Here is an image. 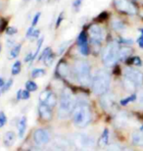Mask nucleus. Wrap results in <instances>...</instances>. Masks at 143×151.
Instances as JSON below:
<instances>
[{"label": "nucleus", "mask_w": 143, "mask_h": 151, "mask_svg": "<svg viewBox=\"0 0 143 151\" xmlns=\"http://www.w3.org/2000/svg\"><path fill=\"white\" fill-rule=\"evenodd\" d=\"M77 106V102L72 94L71 90L69 88H65L61 92L60 102H59V109H58V117L60 119H67L70 117L75 108Z\"/></svg>", "instance_id": "nucleus-1"}, {"label": "nucleus", "mask_w": 143, "mask_h": 151, "mask_svg": "<svg viewBox=\"0 0 143 151\" xmlns=\"http://www.w3.org/2000/svg\"><path fill=\"white\" fill-rule=\"evenodd\" d=\"M110 83L111 78L108 72L105 70H99L96 72L92 80H91V86H92V89L95 94L103 95L104 93L108 92Z\"/></svg>", "instance_id": "nucleus-2"}, {"label": "nucleus", "mask_w": 143, "mask_h": 151, "mask_svg": "<svg viewBox=\"0 0 143 151\" xmlns=\"http://www.w3.org/2000/svg\"><path fill=\"white\" fill-rule=\"evenodd\" d=\"M91 111L88 107V105L86 104V102H80L75 106L74 112H73V119H74L75 125L78 128L83 129L89 125L91 122Z\"/></svg>", "instance_id": "nucleus-3"}, {"label": "nucleus", "mask_w": 143, "mask_h": 151, "mask_svg": "<svg viewBox=\"0 0 143 151\" xmlns=\"http://www.w3.org/2000/svg\"><path fill=\"white\" fill-rule=\"evenodd\" d=\"M74 75L77 81L83 86L91 83V70L90 65L86 60H78L74 64Z\"/></svg>", "instance_id": "nucleus-4"}, {"label": "nucleus", "mask_w": 143, "mask_h": 151, "mask_svg": "<svg viewBox=\"0 0 143 151\" xmlns=\"http://www.w3.org/2000/svg\"><path fill=\"white\" fill-rule=\"evenodd\" d=\"M72 142L78 149L81 151H92L94 148V138L83 132H78L72 137Z\"/></svg>", "instance_id": "nucleus-5"}, {"label": "nucleus", "mask_w": 143, "mask_h": 151, "mask_svg": "<svg viewBox=\"0 0 143 151\" xmlns=\"http://www.w3.org/2000/svg\"><path fill=\"white\" fill-rule=\"evenodd\" d=\"M119 50L120 47L117 41H112L106 46L102 54L103 63L106 67H112L116 64L119 60Z\"/></svg>", "instance_id": "nucleus-6"}, {"label": "nucleus", "mask_w": 143, "mask_h": 151, "mask_svg": "<svg viewBox=\"0 0 143 151\" xmlns=\"http://www.w3.org/2000/svg\"><path fill=\"white\" fill-rule=\"evenodd\" d=\"M88 34L93 43L100 44L105 39V31L101 26L92 25L88 29Z\"/></svg>", "instance_id": "nucleus-7"}, {"label": "nucleus", "mask_w": 143, "mask_h": 151, "mask_svg": "<svg viewBox=\"0 0 143 151\" xmlns=\"http://www.w3.org/2000/svg\"><path fill=\"white\" fill-rule=\"evenodd\" d=\"M124 77L134 83L137 87L141 86L143 83V74L137 69L126 68L124 71Z\"/></svg>", "instance_id": "nucleus-8"}, {"label": "nucleus", "mask_w": 143, "mask_h": 151, "mask_svg": "<svg viewBox=\"0 0 143 151\" xmlns=\"http://www.w3.org/2000/svg\"><path fill=\"white\" fill-rule=\"evenodd\" d=\"M115 6L119 11L124 12L126 14H135L136 13V8L135 6L132 4V2H129V0H115Z\"/></svg>", "instance_id": "nucleus-9"}, {"label": "nucleus", "mask_w": 143, "mask_h": 151, "mask_svg": "<svg viewBox=\"0 0 143 151\" xmlns=\"http://www.w3.org/2000/svg\"><path fill=\"white\" fill-rule=\"evenodd\" d=\"M33 139L38 145H44L50 141V134L44 129H37L33 132Z\"/></svg>", "instance_id": "nucleus-10"}, {"label": "nucleus", "mask_w": 143, "mask_h": 151, "mask_svg": "<svg viewBox=\"0 0 143 151\" xmlns=\"http://www.w3.org/2000/svg\"><path fill=\"white\" fill-rule=\"evenodd\" d=\"M100 103L106 111H111L115 106V97L110 92H106L102 95L100 99Z\"/></svg>", "instance_id": "nucleus-11"}, {"label": "nucleus", "mask_w": 143, "mask_h": 151, "mask_svg": "<svg viewBox=\"0 0 143 151\" xmlns=\"http://www.w3.org/2000/svg\"><path fill=\"white\" fill-rule=\"evenodd\" d=\"M54 58H55V55L53 54L52 50H51L50 47L45 48L43 53L41 54L40 57L38 58V60H43L44 64L46 66H51L54 61Z\"/></svg>", "instance_id": "nucleus-12"}, {"label": "nucleus", "mask_w": 143, "mask_h": 151, "mask_svg": "<svg viewBox=\"0 0 143 151\" xmlns=\"http://www.w3.org/2000/svg\"><path fill=\"white\" fill-rule=\"evenodd\" d=\"M38 113L44 121H50L52 119V111H51V108H49L47 105H45L43 103H41L38 106Z\"/></svg>", "instance_id": "nucleus-13"}, {"label": "nucleus", "mask_w": 143, "mask_h": 151, "mask_svg": "<svg viewBox=\"0 0 143 151\" xmlns=\"http://www.w3.org/2000/svg\"><path fill=\"white\" fill-rule=\"evenodd\" d=\"M127 121H129V116H127L126 112H124V111L119 112L115 118L116 125H117L119 128H123V127L126 126Z\"/></svg>", "instance_id": "nucleus-14"}, {"label": "nucleus", "mask_w": 143, "mask_h": 151, "mask_svg": "<svg viewBox=\"0 0 143 151\" xmlns=\"http://www.w3.org/2000/svg\"><path fill=\"white\" fill-rule=\"evenodd\" d=\"M132 139L134 145L143 146V132L140 131L134 132L132 135Z\"/></svg>", "instance_id": "nucleus-15"}, {"label": "nucleus", "mask_w": 143, "mask_h": 151, "mask_svg": "<svg viewBox=\"0 0 143 151\" xmlns=\"http://www.w3.org/2000/svg\"><path fill=\"white\" fill-rule=\"evenodd\" d=\"M132 49L129 46L121 47L120 50H119V60L124 61V60L132 54Z\"/></svg>", "instance_id": "nucleus-16"}, {"label": "nucleus", "mask_w": 143, "mask_h": 151, "mask_svg": "<svg viewBox=\"0 0 143 151\" xmlns=\"http://www.w3.org/2000/svg\"><path fill=\"white\" fill-rule=\"evenodd\" d=\"M16 140V134L14 132H7L4 135V143L6 146L10 147L14 144Z\"/></svg>", "instance_id": "nucleus-17"}, {"label": "nucleus", "mask_w": 143, "mask_h": 151, "mask_svg": "<svg viewBox=\"0 0 143 151\" xmlns=\"http://www.w3.org/2000/svg\"><path fill=\"white\" fill-rule=\"evenodd\" d=\"M26 129H27V118L23 117V118H21L20 122L18 124V129H19L20 138H23L24 134H25V132H26Z\"/></svg>", "instance_id": "nucleus-18"}, {"label": "nucleus", "mask_w": 143, "mask_h": 151, "mask_svg": "<svg viewBox=\"0 0 143 151\" xmlns=\"http://www.w3.org/2000/svg\"><path fill=\"white\" fill-rule=\"evenodd\" d=\"M108 141H109V131L107 129H105L103 134H101V137L99 138L98 144L100 147H105V146H107Z\"/></svg>", "instance_id": "nucleus-19"}, {"label": "nucleus", "mask_w": 143, "mask_h": 151, "mask_svg": "<svg viewBox=\"0 0 143 151\" xmlns=\"http://www.w3.org/2000/svg\"><path fill=\"white\" fill-rule=\"evenodd\" d=\"M57 71H58V73H59V75L62 76V77H68L70 69L65 62H61L59 64V66H58Z\"/></svg>", "instance_id": "nucleus-20"}, {"label": "nucleus", "mask_w": 143, "mask_h": 151, "mask_svg": "<svg viewBox=\"0 0 143 151\" xmlns=\"http://www.w3.org/2000/svg\"><path fill=\"white\" fill-rule=\"evenodd\" d=\"M112 27H113V29L117 32H123L126 29V26H124V24L119 19L113 20V22H112Z\"/></svg>", "instance_id": "nucleus-21"}, {"label": "nucleus", "mask_w": 143, "mask_h": 151, "mask_svg": "<svg viewBox=\"0 0 143 151\" xmlns=\"http://www.w3.org/2000/svg\"><path fill=\"white\" fill-rule=\"evenodd\" d=\"M57 103V99H56V96L53 94L52 92H50V94L48 95V97L46 98V100L44 101V103L45 105H47L49 108H53L54 106L56 105Z\"/></svg>", "instance_id": "nucleus-22"}, {"label": "nucleus", "mask_w": 143, "mask_h": 151, "mask_svg": "<svg viewBox=\"0 0 143 151\" xmlns=\"http://www.w3.org/2000/svg\"><path fill=\"white\" fill-rule=\"evenodd\" d=\"M124 86L127 91H134L136 89V87H137L135 86L134 83H132L130 80H129V78H126L124 77Z\"/></svg>", "instance_id": "nucleus-23"}, {"label": "nucleus", "mask_w": 143, "mask_h": 151, "mask_svg": "<svg viewBox=\"0 0 143 151\" xmlns=\"http://www.w3.org/2000/svg\"><path fill=\"white\" fill-rule=\"evenodd\" d=\"M21 48H22V44H17L12 48L11 52H10V57L11 58H16L21 52Z\"/></svg>", "instance_id": "nucleus-24"}, {"label": "nucleus", "mask_w": 143, "mask_h": 151, "mask_svg": "<svg viewBox=\"0 0 143 151\" xmlns=\"http://www.w3.org/2000/svg\"><path fill=\"white\" fill-rule=\"evenodd\" d=\"M78 46H81V45H84V44H87V37H86V32H81L78 37Z\"/></svg>", "instance_id": "nucleus-25"}, {"label": "nucleus", "mask_w": 143, "mask_h": 151, "mask_svg": "<svg viewBox=\"0 0 143 151\" xmlns=\"http://www.w3.org/2000/svg\"><path fill=\"white\" fill-rule=\"evenodd\" d=\"M45 70L44 69H41V68H38V69H34L32 72V78H41V77H43V76L45 75Z\"/></svg>", "instance_id": "nucleus-26"}, {"label": "nucleus", "mask_w": 143, "mask_h": 151, "mask_svg": "<svg viewBox=\"0 0 143 151\" xmlns=\"http://www.w3.org/2000/svg\"><path fill=\"white\" fill-rule=\"evenodd\" d=\"M135 99H137V96H136L135 94H132V95L129 96V97H126V98L121 99L120 103H121V105H123V106H124V105L129 104V103H130V102L135 101Z\"/></svg>", "instance_id": "nucleus-27"}, {"label": "nucleus", "mask_w": 143, "mask_h": 151, "mask_svg": "<svg viewBox=\"0 0 143 151\" xmlns=\"http://www.w3.org/2000/svg\"><path fill=\"white\" fill-rule=\"evenodd\" d=\"M21 72V62L16 61L12 66V75L16 76Z\"/></svg>", "instance_id": "nucleus-28"}, {"label": "nucleus", "mask_w": 143, "mask_h": 151, "mask_svg": "<svg viewBox=\"0 0 143 151\" xmlns=\"http://www.w3.org/2000/svg\"><path fill=\"white\" fill-rule=\"evenodd\" d=\"M26 87H27V89H28L29 91H35V90H37V88H38L37 84H36L34 81H27Z\"/></svg>", "instance_id": "nucleus-29"}, {"label": "nucleus", "mask_w": 143, "mask_h": 151, "mask_svg": "<svg viewBox=\"0 0 143 151\" xmlns=\"http://www.w3.org/2000/svg\"><path fill=\"white\" fill-rule=\"evenodd\" d=\"M56 146H59L61 148L64 149L65 146H68V141H67L65 138H61V137H57L56 138Z\"/></svg>", "instance_id": "nucleus-30"}, {"label": "nucleus", "mask_w": 143, "mask_h": 151, "mask_svg": "<svg viewBox=\"0 0 143 151\" xmlns=\"http://www.w3.org/2000/svg\"><path fill=\"white\" fill-rule=\"evenodd\" d=\"M43 40H44L43 37H40L37 40V46H36V50H35V52L33 53V60L35 59V57L38 55L39 52H40V48L42 46V44H43Z\"/></svg>", "instance_id": "nucleus-31"}, {"label": "nucleus", "mask_w": 143, "mask_h": 151, "mask_svg": "<svg viewBox=\"0 0 143 151\" xmlns=\"http://www.w3.org/2000/svg\"><path fill=\"white\" fill-rule=\"evenodd\" d=\"M124 148H123L121 145L119 144H111V145L108 146L107 151H124Z\"/></svg>", "instance_id": "nucleus-32"}, {"label": "nucleus", "mask_w": 143, "mask_h": 151, "mask_svg": "<svg viewBox=\"0 0 143 151\" xmlns=\"http://www.w3.org/2000/svg\"><path fill=\"white\" fill-rule=\"evenodd\" d=\"M12 83H13V81H12V80H9L7 83H5V84L3 86V87L1 88V93H4L6 91H8L9 88L12 86Z\"/></svg>", "instance_id": "nucleus-33"}, {"label": "nucleus", "mask_w": 143, "mask_h": 151, "mask_svg": "<svg viewBox=\"0 0 143 151\" xmlns=\"http://www.w3.org/2000/svg\"><path fill=\"white\" fill-rule=\"evenodd\" d=\"M49 94H50V91H48V90L47 91L45 90V91L40 93V95H39V100H40L41 103H44V101L46 100V98L48 97V95Z\"/></svg>", "instance_id": "nucleus-34"}, {"label": "nucleus", "mask_w": 143, "mask_h": 151, "mask_svg": "<svg viewBox=\"0 0 143 151\" xmlns=\"http://www.w3.org/2000/svg\"><path fill=\"white\" fill-rule=\"evenodd\" d=\"M80 47V51L83 55H88L89 53V49H88V44H84V45H81V46H78Z\"/></svg>", "instance_id": "nucleus-35"}, {"label": "nucleus", "mask_w": 143, "mask_h": 151, "mask_svg": "<svg viewBox=\"0 0 143 151\" xmlns=\"http://www.w3.org/2000/svg\"><path fill=\"white\" fill-rule=\"evenodd\" d=\"M18 32V29L16 27H9V28L6 29V34L8 35H13L15 34H17Z\"/></svg>", "instance_id": "nucleus-36"}, {"label": "nucleus", "mask_w": 143, "mask_h": 151, "mask_svg": "<svg viewBox=\"0 0 143 151\" xmlns=\"http://www.w3.org/2000/svg\"><path fill=\"white\" fill-rule=\"evenodd\" d=\"M40 16H41L40 12H38V13H36L34 15V17H33V19H32V27H34V26L37 25L38 21H39V19H40Z\"/></svg>", "instance_id": "nucleus-37"}, {"label": "nucleus", "mask_w": 143, "mask_h": 151, "mask_svg": "<svg viewBox=\"0 0 143 151\" xmlns=\"http://www.w3.org/2000/svg\"><path fill=\"white\" fill-rule=\"evenodd\" d=\"M6 121H7V118H6L5 114L3 112H0V128H2L5 125Z\"/></svg>", "instance_id": "nucleus-38"}, {"label": "nucleus", "mask_w": 143, "mask_h": 151, "mask_svg": "<svg viewBox=\"0 0 143 151\" xmlns=\"http://www.w3.org/2000/svg\"><path fill=\"white\" fill-rule=\"evenodd\" d=\"M132 63L135 66H141V64H142V62L139 57H133L132 59Z\"/></svg>", "instance_id": "nucleus-39"}, {"label": "nucleus", "mask_w": 143, "mask_h": 151, "mask_svg": "<svg viewBox=\"0 0 143 151\" xmlns=\"http://www.w3.org/2000/svg\"><path fill=\"white\" fill-rule=\"evenodd\" d=\"M29 91L28 89H26V90H23L22 91V99H24V100H28V99L29 98Z\"/></svg>", "instance_id": "nucleus-40"}, {"label": "nucleus", "mask_w": 143, "mask_h": 151, "mask_svg": "<svg viewBox=\"0 0 143 151\" xmlns=\"http://www.w3.org/2000/svg\"><path fill=\"white\" fill-rule=\"evenodd\" d=\"M33 32H34V28H33V27H29V28L28 29V31H27V34H26L27 38H30V37H32Z\"/></svg>", "instance_id": "nucleus-41"}, {"label": "nucleus", "mask_w": 143, "mask_h": 151, "mask_svg": "<svg viewBox=\"0 0 143 151\" xmlns=\"http://www.w3.org/2000/svg\"><path fill=\"white\" fill-rule=\"evenodd\" d=\"M39 35H40V31L39 29H34V32H33V34L32 35V39H39Z\"/></svg>", "instance_id": "nucleus-42"}, {"label": "nucleus", "mask_w": 143, "mask_h": 151, "mask_svg": "<svg viewBox=\"0 0 143 151\" xmlns=\"http://www.w3.org/2000/svg\"><path fill=\"white\" fill-rule=\"evenodd\" d=\"M140 32H141V35H140V37L137 39V42H138L139 47L143 48V29H140Z\"/></svg>", "instance_id": "nucleus-43"}, {"label": "nucleus", "mask_w": 143, "mask_h": 151, "mask_svg": "<svg viewBox=\"0 0 143 151\" xmlns=\"http://www.w3.org/2000/svg\"><path fill=\"white\" fill-rule=\"evenodd\" d=\"M81 3H83V0H75V2L73 5H74V8L75 10H78V9H80Z\"/></svg>", "instance_id": "nucleus-44"}, {"label": "nucleus", "mask_w": 143, "mask_h": 151, "mask_svg": "<svg viewBox=\"0 0 143 151\" xmlns=\"http://www.w3.org/2000/svg\"><path fill=\"white\" fill-rule=\"evenodd\" d=\"M67 43H69V42H64V43H62L60 45V47H59V50H58V52H59V54H62L64 52V50L66 49V47H67Z\"/></svg>", "instance_id": "nucleus-45"}, {"label": "nucleus", "mask_w": 143, "mask_h": 151, "mask_svg": "<svg viewBox=\"0 0 143 151\" xmlns=\"http://www.w3.org/2000/svg\"><path fill=\"white\" fill-rule=\"evenodd\" d=\"M32 60H33V53H32V52H30V53H29L28 55L26 56L25 62H32Z\"/></svg>", "instance_id": "nucleus-46"}, {"label": "nucleus", "mask_w": 143, "mask_h": 151, "mask_svg": "<svg viewBox=\"0 0 143 151\" xmlns=\"http://www.w3.org/2000/svg\"><path fill=\"white\" fill-rule=\"evenodd\" d=\"M138 102H139V105L143 108V91H141L139 93L138 95Z\"/></svg>", "instance_id": "nucleus-47"}, {"label": "nucleus", "mask_w": 143, "mask_h": 151, "mask_svg": "<svg viewBox=\"0 0 143 151\" xmlns=\"http://www.w3.org/2000/svg\"><path fill=\"white\" fill-rule=\"evenodd\" d=\"M62 20H63V14H61L59 18H58V20H57V24H56V28H59V26H60V24L61 22H62Z\"/></svg>", "instance_id": "nucleus-48"}, {"label": "nucleus", "mask_w": 143, "mask_h": 151, "mask_svg": "<svg viewBox=\"0 0 143 151\" xmlns=\"http://www.w3.org/2000/svg\"><path fill=\"white\" fill-rule=\"evenodd\" d=\"M49 151H64L63 148H61L59 146H53L52 148H50Z\"/></svg>", "instance_id": "nucleus-49"}, {"label": "nucleus", "mask_w": 143, "mask_h": 151, "mask_svg": "<svg viewBox=\"0 0 143 151\" xmlns=\"http://www.w3.org/2000/svg\"><path fill=\"white\" fill-rule=\"evenodd\" d=\"M22 91H23V89L18 90V93H17V99H18V100H21V99H22Z\"/></svg>", "instance_id": "nucleus-50"}, {"label": "nucleus", "mask_w": 143, "mask_h": 151, "mask_svg": "<svg viewBox=\"0 0 143 151\" xmlns=\"http://www.w3.org/2000/svg\"><path fill=\"white\" fill-rule=\"evenodd\" d=\"M4 84H5V81H3V78H0V88H2Z\"/></svg>", "instance_id": "nucleus-51"}, {"label": "nucleus", "mask_w": 143, "mask_h": 151, "mask_svg": "<svg viewBox=\"0 0 143 151\" xmlns=\"http://www.w3.org/2000/svg\"><path fill=\"white\" fill-rule=\"evenodd\" d=\"M140 132H143V126L140 128Z\"/></svg>", "instance_id": "nucleus-52"}, {"label": "nucleus", "mask_w": 143, "mask_h": 151, "mask_svg": "<svg viewBox=\"0 0 143 151\" xmlns=\"http://www.w3.org/2000/svg\"><path fill=\"white\" fill-rule=\"evenodd\" d=\"M43 0H37V2H42Z\"/></svg>", "instance_id": "nucleus-53"}, {"label": "nucleus", "mask_w": 143, "mask_h": 151, "mask_svg": "<svg viewBox=\"0 0 143 151\" xmlns=\"http://www.w3.org/2000/svg\"><path fill=\"white\" fill-rule=\"evenodd\" d=\"M24 1H25V2H28V1H29V0H24Z\"/></svg>", "instance_id": "nucleus-54"}, {"label": "nucleus", "mask_w": 143, "mask_h": 151, "mask_svg": "<svg viewBox=\"0 0 143 151\" xmlns=\"http://www.w3.org/2000/svg\"><path fill=\"white\" fill-rule=\"evenodd\" d=\"M0 50H1V45H0Z\"/></svg>", "instance_id": "nucleus-55"}]
</instances>
